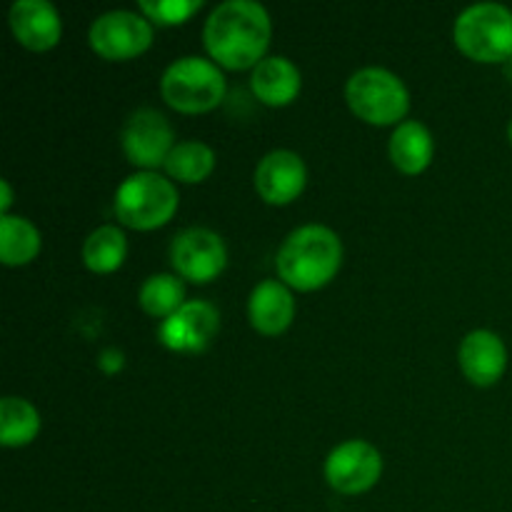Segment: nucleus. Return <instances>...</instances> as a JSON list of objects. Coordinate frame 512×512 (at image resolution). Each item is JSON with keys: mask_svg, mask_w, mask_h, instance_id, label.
<instances>
[{"mask_svg": "<svg viewBox=\"0 0 512 512\" xmlns=\"http://www.w3.org/2000/svg\"><path fill=\"white\" fill-rule=\"evenodd\" d=\"M173 140V128H170L168 118L153 108L135 110L125 120V128L120 133L125 158L143 168L145 173H153L155 168L165 165V160L175 148Z\"/></svg>", "mask_w": 512, "mask_h": 512, "instance_id": "0eeeda50", "label": "nucleus"}, {"mask_svg": "<svg viewBox=\"0 0 512 512\" xmlns=\"http://www.w3.org/2000/svg\"><path fill=\"white\" fill-rule=\"evenodd\" d=\"M90 48L103 60H130L143 55L153 43L148 18L128 10L105 13L90 25Z\"/></svg>", "mask_w": 512, "mask_h": 512, "instance_id": "6e6552de", "label": "nucleus"}, {"mask_svg": "<svg viewBox=\"0 0 512 512\" xmlns=\"http://www.w3.org/2000/svg\"><path fill=\"white\" fill-rule=\"evenodd\" d=\"M380 475H383V458L365 440H348L325 460V480L340 495L368 493Z\"/></svg>", "mask_w": 512, "mask_h": 512, "instance_id": "9d476101", "label": "nucleus"}, {"mask_svg": "<svg viewBox=\"0 0 512 512\" xmlns=\"http://www.w3.org/2000/svg\"><path fill=\"white\" fill-rule=\"evenodd\" d=\"M200 8H203L200 0H158V3L140 0V13L148 20H155L158 25L185 23V20L193 18Z\"/></svg>", "mask_w": 512, "mask_h": 512, "instance_id": "5701e85b", "label": "nucleus"}, {"mask_svg": "<svg viewBox=\"0 0 512 512\" xmlns=\"http://www.w3.org/2000/svg\"><path fill=\"white\" fill-rule=\"evenodd\" d=\"M10 30L23 48L45 53L60 43L63 23L48 0H18L10 8Z\"/></svg>", "mask_w": 512, "mask_h": 512, "instance_id": "ddd939ff", "label": "nucleus"}, {"mask_svg": "<svg viewBox=\"0 0 512 512\" xmlns=\"http://www.w3.org/2000/svg\"><path fill=\"white\" fill-rule=\"evenodd\" d=\"M458 360L470 383L478 385V388H490L505 375L508 350H505L500 335L490 333V330H473L460 343Z\"/></svg>", "mask_w": 512, "mask_h": 512, "instance_id": "4468645a", "label": "nucleus"}, {"mask_svg": "<svg viewBox=\"0 0 512 512\" xmlns=\"http://www.w3.org/2000/svg\"><path fill=\"white\" fill-rule=\"evenodd\" d=\"M138 300L145 313L168 320L185 305V285L178 275H150L140 288Z\"/></svg>", "mask_w": 512, "mask_h": 512, "instance_id": "4be33fe9", "label": "nucleus"}, {"mask_svg": "<svg viewBox=\"0 0 512 512\" xmlns=\"http://www.w3.org/2000/svg\"><path fill=\"white\" fill-rule=\"evenodd\" d=\"M270 15L253 0H228L210 13L203 40L210 58L225 70H248L265 60L270 45Z\"/></svg>", "mask_w": 512, "mask_h": 512, "instance_id": "f257e3e1", "label": "nucleus"}, {"mask_svg": "<svg viewBox=\"0 0 512 512\" xmlns=\"http://www.w3.org/2000/svg\"><path fill=\"white\" fill-rule=\"evenodd\" d=\"M160 93L165 103L178 113H210L223 103L225 78L215 63L188 55V58L175 60L165 70L160 80Z\"/></svg>", "mask_w": 512, "mask_h": 512, "instance_id": "7ed1b4c3", "label": "nucleus"}, {"mask_svg": "<svg viewBox=\"0 0 512 512\" xmlns=\"http://www.w3.org/2000/svg\"><path fill=\"white\" fill-rule=\"evenodd\" d=\"M345 100L360 120L380 128L400 123L410 110V95L403 80L383 68H363L350 75Z\"/></svg>", "mask_w": 512, "mask_h": 512, "instance_id": "39448f33", "label": "nucleus"}, {"mask_svg": "<svg viewBox=\"0 0 512 512\" xmlns=\"http://www.w3.org/2000/svg\"><path fill=\"white\" fill-rule=\"evenodd\" d=\"M38 228L30 220L18 218V215H3L0 218V260L8 268H20L35 260L40 253Z\"/></svg>", "mask_w": 512, "mask_h": 512, "instance_id": "a211bd4d", "label": "nucleus"}, {"mask_svg": "<svg viewBox=\"0 0 512 512\" xmlns=\"http://www.w3.org/2000/svg\"><path fill=\"white\" fill-rule=\"evenodd\" d=\"M38 433L40 415L28 400H0V443H3V448H23V445L33 443Z\"/></svg>", "mask_w": 512, "mask_h": 512, "instance_id": "aec40b11", "label": "nucleus"}, {"mask_svg": "<svg viewBox=\"0 0 512 512\" xmlns=\"http://www.w3.org/2000/svg\"><path fill=\"white\" fill-rule=\"evenodd\" d=\"M248 318L260 335L273 338V335L285 333L295 318V300L288 285L280 280H263L255 285L248 300Z\"/></svg>", "mask_w": 512, "mask_h": 512, "instance_id": "2eb2a0df", "label": "nucleus"}, {"mask_svg": "<svg viewBox=\"0 0 512 512\" xmlns=\"http://www.w3.org/2000/svg\"><path fill=\"white\" fill-rule=\"evenodd\" d=\"M165 173L180 183H203L215 168V153L200 140H185L173 148V153L165 160Z\"/></svg>", "mask_w": 512, "mask_h": 512, "instance_id": "412c9836", "label": "nucleus"}, {"mask_svg": "<svg viewBox=\"0 0 512 512\" xmlns=\"http://www.w3.org/2000/svg\"><path fill=\"white\" fill-rule=\"evenodd\" d=\"M125 255H128V240L115 225L93 230L83 243V263L93 273H115L125 263Z\"/></svg>", "mask_w": 512, "mask_h": 512, "instance_id": "6ab92c4d", "label": "nucleus"}, {"mask_svg": "<svg viewBox=\"0 0 512 512\" xmlns=\"http://www.w3.org/2000/svg\"><path fill=\"white\" fill-rule=\"evenodd\" d=\"M343 265V243L325 225H303L285 238L275 268L288 288L313 293L325 288Z\"/></svg>", "mask_w": 512, "mask_h": 512, "instance_id": "f03ea898", "label": "nucleus"}, {"mask_svg": "<svg viewBox=\"0 0 512 512\" xmlns=\"http://www.w3.org/2000/svg\"><path fill=\"white\" fill-rule=\"evenodd\" d=\"M300 85H303L300 70L283 55L260 60L253 68V78H250L255 98L270 108H283V105L293 103L300 93Z\"/></svg>", "mask_w": 512, "mask_h": 512, "instance_id": "dca6fc26", "label": "nucleus"}, {"mask_svg": "<svg viewBox=\"0 0 512 512\" xmlns=\"http://www.w3.org/2000/svg\"><path fill=\"white\" fill-rule=\"evenodd\" d=\"M433 150V138L418 120L400 123L390 138V160L405 175H420L423 170H428Z\"/></svg>", "mask_w": 512, "mask_h": 512, "instance_id": "f3484780", "label": "nucleus"}, {"mask_svg": "<svg viewBox=\"0 0 512 512\" xmlns=\"http://www.w3.org/2000/svg\"><path fill=\"white\" fill-rule=\"evenodd\" d=\"M170 263L175 273L190 283H210L228 265L223 238L208 228H188L170 245Z\"/></svg>", "mask_w": 512, "mask_h": 512, "instance_id": "1a4fd4ad", "label": "nucleus"}, {"mask_svg": "<svg viewBox=\"0 0 512 512\" xmlns=\"http://www.w3.org/2000/svg\"><path fill=\"white\" fill-rule=\"evenodd\" d=\"M455 45L475 63L512 60V10L500 3H480L455 20Z\"/></svg>", "mask_w": 512, "mask_h": 512, "instance_id": "20e7f679", "label": "nucleus"}, {"mask_svg": "<svg viewBox=\"0 0 512 512\" xmlns=\"http://www.w3.org/2000/svg\"><path fill=\"white\" fill-rule=\"evenodd\" d=\"M178 210V190L158 173L130 175L115 193V215L125 228L155 230Z\"/></svg>", "mask_w": 512, "mask_h": 512, "instance_id": "423d86ee", "label": "nucleus"}, {"mask_svg": "<svg viewBox=\"0 0 512 512\" xmlns=\"http://www.w3.org/2000/svg\"><path fill=\"white\" fill-rule=\"evenodd\" d=\"M255 190L268 205H288L308 183L303 158L293 150H273L255 168Z\"/></svg>", "mask_w": 512, "mask_h": 512, "instance_id": "f8f14e48", "label": "nucleus"}, {"mask_svg": "<svg viewBox=\"0 0 512 512\" xmlns=\"http://www.w3.org/2000/svg\"><path fill=\"white\" fill-rule=\"evenodd\" d=\"M508 138H510V145H512V123H510V128H508Z\"/></svg>", "mask_w": 512, "mask_h": 512, "instance_id": "393cba45", "label": "nucleus"}, {"mask_svg": "<svg viewBox=\"0 0 512 512\" xmlns=\"http://www.w3.org/2000/svg\"><path fill=\"white\" fill-rule=\"evenodd\" d=\"M220 328V315L215 305L205 300H190L175 315L163 320L158 335L160 343L175 353H200L210 345Z\"/></svg>", "mask_w": 512, "mask_h": 512, "instance_id": "9b49d317", "label": "nucleus"}, {"mask_svg": "<svg viewBox=\"0 0 512 512\" xmlns=\"http://www.w3.org/2000/svg\"><path fill=\"white\" fill-rule=\"evenodd\" d=\"M0 190H3V200H0V215H8L10 203H13V193H10L8 180H0Z\"/></svg>", "mask_w": 512, "mask_h": 512, "instance_id": "b1692460", "label": "nucleus"}]
</instances>
